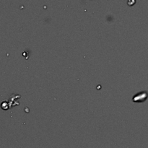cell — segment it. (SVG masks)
<instances>
[{"label": "cell", "instance_id": "obj_1", "mask_svg": "<svg viewBox=\"0 0 148 148\" xmlns=\"http://www.w3.org/2000/svg\"><path fill=\"white\" fill-rule=\"evenodd\" d=\"M148 98V93L147 91H142L139 93H136L134 95L132 98V100L134 102H136V103H142V102L145 101Z\"/></svg>", "mask_w": 148, "mask_h": 148}]
</instances>
